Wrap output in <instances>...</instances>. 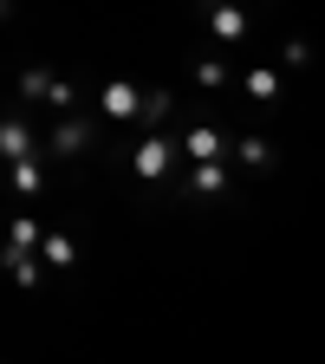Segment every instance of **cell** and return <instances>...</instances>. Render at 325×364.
<instances>
[{"mask_svg": "<svg viewBox=\"0 0 325 364\" xmlns=\"http://www.w3.org/2000/svg\"><path fill=\"white\" fill-rule=\"evenodd\" d=\"M280 65H287V72L312 65V46H306V39H287V46H280Z\"/></svg>", "mask_w": 325, "mask_h": 364, "instance_id": "cell-15", "label": "cell"}, {"mask_svg": "<svg viewBox=\"0 0 325 364\" xmlns=\"http://www.w3.org/2000/svg\"><path fill=\"white\" fill-rule=\"evenodd\" d=\"M221 189H228V169H221V163H196L189 196H221Z\"/></svg>", "mask_w": 325, "mask_h": 364, "instance_id": "cell-7", "label": "cell"}, {"mask_svg": "<svg viewBox=\"0 0 325 364\" xmlns=\"http://www.w3.org/2000/svg\"><path fill=\"white\" fill-rule=\"evenodd\" d=\"M169 163H176V150L163 144V136H144V144L130 150V169H137V182H156V176H169Z\"/></svg>", "mask_w": 325, "mask_h": 364, "instance_id": "cell-2", "label": "cell"}, {"mask_svg": "<svg viewBox=\"0 0 325 364\" xmlns=\"http://www.w3.org/2000/svg\"><path fill=\"white\" fill-rule=\"evenodd\" d=\"M0 156H7V163H33V130H26L20 117L0 124Z\"/></svg>", "mask_w": 325, "mask_h": 364, "instance_id": "cell-3", "label": "cell"}, {"mask_svg": "<svg viewBox=\"0 0 325 364\" xmlns=\"http://www.w3.org/2000/svg\"><path fill=\"white\" fill-rule=\"evenodd\" d=\"M208 33H215L221 46H235V39H247V14H241V7H215V14H208Z\"/></svg>", "mask_w": 325, "mask_h": 364, "instance_id": "cell-5", "label": "cell"}, {"mask_svg": "<svg viewBox=\"0 0 325 364\" xmlns=\"http://www.w3.org/2000/svg\"><path fill=\"white\" fill-rule=\"evenodd\" d=\"M196 85H202V91L228 85V65H221V59H202V65H196Z\"/></svg>", "mask_w": 325, "mask_h": 364, "instance_id": "cell-16", "label": "cell"}, {"mask_svg": "<svg viewBox=\"0 0 325 364\" xmlns=\"http://www.w3.org/2000/svg\"><path fill=\"white\" fill-rule=\"evenodd\" d=\"M53 150H59V156H72V150H85V124H78V117H65V124L53 130Z\"/></svg>", "mask_w": 325, "mask_h": 364, "instance_id": "cell-13", "label": "cell"}, {"mask_svg": "<svg viewBox=\"0 0 325 364\" xmlns=\"http://www.w3.org/2000/svg\"><path fill=\"white\" fill-rule=\"evenodd\" d=\"M20 98H46V105H53V98H59V78H53V72H39V65L20 72Z\"/></svg>", "mask_w": 325, "mask_h": 364, "instance_id": "cell-10", "label": "cell"}, {"mask_svg": "<svg viewBox=\"0 0 325 364\" xmlns=\"http://www.w3.org/2000/svg\"><path fill=\"white\" fill-rule=\"evenodd\" d=\"M182 150H189L196 163H221V130H208V124H189V136H182Z\"/></svg>", "mask_w": 325, "mask_h": 364, "instance_id": "cell-4", "label": "cell"}, {"mask_svg": "<svg viewBox=\"0 0 325 364\" xmlns=\"http://www.w3.org/2000/svg\"><path fill=\"white\" fill-rule=\"evenodd\" d=\"M0 260H7V273H14L20 287H39V273H46V260H39V254H14V247H7Z\"/></svg>", "mask_w": 325, "mask_h": 364, "instance_id": "cell-9", "label": "cell"}, {"mask_svg": "<svg viewBox=\"0 0 325 364\" xmlns=\"http://www.w3.org/2000/svg\"><path fill=\"white\" fill-rule=\"evenodd\" d=\"M163 111H169V91H150V105H144V124H163Z\"/></svg>", "mask_w": 325, "mask_h": 364, "instance_id": "cell-17", "label": "cell"}, {"mask_svg": "<svg viewBox=\"0 0 325 364\" xmlns=\"http://www.w3.org/2000/svg\"><path fill=\"white\" fill-rule=\"evenodd\" d=\"M7 247H14V254H39V247H46V235H39V221H33V215L14 221V241H7Z\"/></svg>", "mask_w": 325, "mask_h": 364, "instance_id": "cell-11", "label": "cell"}, {"mask_svg": "<svg viewBox=\"0 0 325 364\" xmlns=\"http://www.w3.org/2000/svg\"><path fill=\"white\" fill-rule=\"evenodd\" d=\"M247 98L273 105V98H280V72H273V65H247Z\"/></svg>", "mask_w": 325, "mask_h": 364, "instance_id": "cell-6", "label": "cell"}, {"mask_svg": "<svg viewBox=\"0 0 325 364\" xmlns=\"http://www.w3.org/2000/svg\"><path fill=\"white\" fill-rule=\"evenodd\" d=\"M144 105H150V98H144L130 78H111V85H105V98H98V111L117 117V124H124V117H144Z\"/></svg>", "mask_w": 325, "mask_h": 364, "instance_id": "cell-1", "label": "cell"}, {"mask_svg": "<svg viewBox=\"0 0 325 364\" xmlns=\"http://www.w3.org/2000/svg\"><path fill=\"white\" fill-rule=\"evenodd\" d=\"M39 260L53 267V273H65L72 260H78V247H72V235H46V247H39Z\"/></svg>", "mask_w": 325, "mask_h": 364, "instance_id": "cell-8", "label": "cell"}, {"mask_svg": "<svg viewBox=\"0 0 325 364\" xmlns=\"http://www.w3.org/2000/svg\"><path fill=\"white\" fill-rule=\"evenodd\" d=\"M14 189H20V196H39V189H46V169H39V163H14Z\"/></svg>", "mask_w": 325, "mask_h": 364, "instance_id": "cell-14", "label": "cell"}, {"mask_svg": "<svg viewBox=\"0 0 325 364\" xmlns=\"http://www.w3.org/2000/svg\"><path fill=\"white\" fill-rule=\"evenodd\" d=\"M235 156H241L247 169H267V163H273V144H267V136H241V144H235Z\"/></svg>", "mask_w": 325, "mask_h": 364, "instance_id": "cell-12", "label": "cell"}]
</instances>
